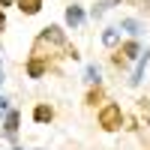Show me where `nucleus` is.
<instances>
[{"instance_id":"12","label":"nucleus","mask_w":150,"mask_h":150,"mask_svg":"<svg viewBox=\"0 0 150 150\" xmlns=\"http://www.w3.org/2000/svg\"><path fill=\"white\" fill-rule=\"evenodd\" d=\"M99 75H102L99 66H87V81H90V84H99Z\"/></svg>"},{"instance_id":"3","label":"nucleus","mask_w":150,"mask_h":150,"mask_svg":"<svg viewBox=\"0 0 150 150\" xmlns=\"http://www.w3.org/2000/svg\"><path fill=\"white\" fill-rule=\"evenodd\" d=\"M120 30H126V33H132V36H141V33H144V24L135 21V18H123V21H120Z\"/></svg>"},{"instance_id":"2","label":"nucleus","mask_w":150,"mask_h":150,"mask_svg":"<svg viewBox=\"0 0 150 150\" xmlns=\"http://www.w3.org/2000/svg\"><path fill=\"white\" fill-rule=\"evenodd\" d=\"M147 57H150V51H141V54H138V66H135V72H132L129 84H138V81L144 78V66H147Z\"/></svg>"},{"instance_id":"14","label":"nucleus","mask_w":150,"mask_h":150,"mask_svg":"<svg viewBox=\"0 0 150 150\" xmlns=\"http://www.w3.org/2000/svg\"><path fill=\"white\" fill-rule=\"evenodd\" d=\"M6 111H9V99L0 96V114H6Z\"/></svg>"},{"instance_id":"16","label":"nucleus","mask_w":150,"mask_h":150,"mask_svg":"<svg viewBox=\"0 0 150 150\" xmlns=\"http://www.w3.org/2000/svg\"><path fill=\"white\" fill-rule=\"evenodd\" d=\"M0 84H3V69H0Z\"/></svg>"},{"instance_id":"7","label":"nucleus","mask_w":150,"mask_h":150,"mask_svg":"<svg viewBox=\"0 0 150 150\" xmlns=\"http://www.w3.org/2000/svg\"><path fill=\"white\" fill-rule=\"evenodd\" d=\"M33 120H36V123H48V120H51V108H48V105H36Z\"/></svg>"},{"instance_id":"15","label":"nucleus","mask_w":150,"mask_h":150,"mask_svg":"<svg viewBox=\"0 0 150 150\" xmlns=\"http://www.w3.org/2000/svg\"><path fill=\"white\" fill-rule=\"evenodd\" d=\"M3 24H6V15H3V12H0V27H3Z\"/></svg>"},{"instance_id":"13","label":"nucleus","mask_w":150,"mask_h":150,"mask_svg":"<svg viewBox=\"0 0 150 150\" xmlns=\"http://www.w3.org/2000/svg\"><path fill=\"white\" fill-rule=\"evenodd\" d=\"M111 6H114V0H105V3H96V6H93V15H102V12H105V9H111Z\"/></svg>"},{"instance_id":"10","label":"nucleus","mask_w":150,"mask_h":150,"mask_svg":"<svg viewBox=\"0 0 150 150\" xmlns=\"http://www.w3.org/2000/svg\"><path fill=\"white\" fill-rule=\"evenodd\" d=\"M27 72H30V78H42V72H45V66L39 63V60H30V63H27Z\"/></svg>"},{"instance_id":"8","label":"nucleus","mask_w":150,"mask_h":150,"mask_svg":"<svg viewBox=\"0 0 150 150\" xmlns=\"http://www.w3.org/2000/svg\"><path fill=\"white\" fill-rule=\"evenodd\" d=\"M15 129H18V111H9L6 114V135L9 138L15 135Z\"/></svg>"},{"instance_id":"6","label":"nucleus","mask_w":150,"mask_h":150,"mask_svg":"<svg viewBox=\"0 0 150 150\" xmlns=\"http://www.w3.org/2000/svg\"><path fill=\"white\" fill-rule=\"evenodd\" d=\"M39 6H42V0H18V9L27 12V15H36V12H39Z\"/></svg>"},{"instance_id":"4","label":"nucleus","mask_w":150,"mask_h":150,"mask_svg":"<svg viewBox=\"0 0 150 150\" xmlns=\"http://www.w3.org/2000/svg\"><path fill=\"white\" fill-rule=\"evenodd\" d=\"M42 39H45V42H54V45H63V42H66V39H63V30H60V27H45Z\"/></svg>"},{"instance_id":"11","label":"nucleus","mask_w":150,"mask_h":150,"mask_svg":"<svg viewBox=\"0 0 150 150\" xmlns=\"http://www.w3.org/2000/svg\"><path fill=\"white\" fill-rule=\"evenodd\" d=\"M123 54H126V57H138V54H141V48L135 45V42H126V45H123Z\"/></svg>"},{"instance_id":"9","label":"nucleus","mask_w":150,"mask_h":150,"mask_svg":"<svg viewBox=\"0 0 150 150\" xmlns=\"http://www.w3.org/2000/svg\"><path fill=\"white\" fill-rule=\"evenodd\" d=\"M117 39H120V30H117V27H108V30L102 33V42H105V45H117Z\"/></svg>"},{"instance_id":"1","label":"nucleus","mask_w":150,"mask_h":150,"mask_svg":"<svg viewBox=\"0 0 150 150\" xmlns=\"http://www.w3.org/2000/svg\"><path fill=\"white\" fill-rule=\"evenodd\" d=\"M120 120H123V114H120V105H105L102 111H99V126H105V129H117L120 126Z\"/></svg>"},{"instance_id":"5","label":"nucleus","mask_w":150,"mask_h":150,"mask_svg":"<svg viewBox=\"0 0 150 150\" xmlns=\"http://www.w3.org/2000/svg\"><path fill=\"white\" fill-rule=\"evenodd\" d=\"M66 21L72 24V27H78V24L84 21V12H81V6H69V9H66Z\"/></svg>"}]
</instances>
